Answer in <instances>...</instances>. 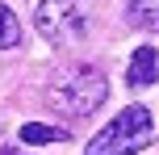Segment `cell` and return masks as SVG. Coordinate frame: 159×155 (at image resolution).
I'll list each match as a JSON object with an SVG mask.
<instances>
[{
	"label": "cell",
	"instance_id": "6da1fadb",
	"mask_svg": "<svg viewBox=\"0 0 159 155\" xmlns=\"http://www.w3.org/2000/svg\"><path fill=\"white\" fill-rule=\"evenodd\" d=\"M109 84L96 67H63L46 88V105L59 109L63 117H88L105 105Z\"/></svg>",
	"mask_w": 159,
	"mask_h": 155
},
{
	"label": "cell",
	"instance_id": "52a82bcc",
	"mask_svg": "<svg viewBox=\"0 0 159 155\" xmlns=\"http://www.w3.org/2000/svg\"><path fill=\"white\" fill-rule=\"evenodd\" d=\"M21 46V21L8 4H0V50H13Z\"/></svg>",
	"mask_w": 159,
	"mask_h": 155
},
{
	"label": "cell",
	"instance_id": "7a4b0ae2",
	"mask_svg": "<svg viewBox=\"0 0 159 155\" xmlns=\"http://www.w3.org/2000/svg\"><path fill=\"white\" fill-rule=\"evenodd\" d=\"M155 143V117L147 105H126L101 134L88 139L84 155H138Z\"/></svg>",
	"mask_w": 159,
	"mask_h": 155
},
{
	"label": "cell",
	"instance_id": "3957f363",
	"mask_svg": "<svg viewBox=\"0 0 159 155\" xmlns=\"http://www.w3.org/2000/svg\"><path fill=\"white\" fill-rule=\"evenodd\" d=\"M34 25L50 46H63V50L80 46L88 38V17L80 13L75 0H42L38 13H34Z\"/></svg>",
	"mask_w": 159,
	"mask_h": 155
},
{
	"label": "cell",
	"instance_id": "277c9868",
	"mask_svg": "<svg viewBox=\"0 0 159 155\" xmlns=\"http://www.w3.org/2000/svg\"><path fill=\"white\" fill-rule=\"evenodd\" d=\"M155 80H159V55H155V46H138L134 55H130L126 84L130 88H151Z\"/></svg>",
	"mask_w": 159,
	"mask_h": 155
},
{
	"label": "cell",
	"instance_id": "5b68a950",
	"mask_svg": "<svg viewBox=\"0 0 159 155\" xmlns=\"http://www.w3.org/2000/svg\"><path fill=\"white\" fill-rule=\"evenodd\" d=\"M71 134L63 130V126H46V122H25L21 126V143H30V147H46V143H67Z\"/></svg>",
	"mask_w": 159,
	"mask_h": 155
},
{
	"label": "cell",
	"instance_id": "ba28073f",
	"mask_svg": "<svg viewBox=\"0 0 159 155\" xmlns=\"http://www.w3.org/2000/svg\"><path fill=\"white\" fill-rule=\"evenodd\" d=\"M0 155H25V151H17V147H8V143H0Z\"/></svg>",
	"mask_w": 159,
	"mask_h": 155
},
{
	"label": "cell",
	"instance_id": "8992f818",
	"mask_svg": "<svg viewBox=\"0 0 159 155\" xmlns=\"http://www.w3.org/2000/svg\"><path fill=\"white\" fill-rule=\"evenodd\" d=\"M126 17L138 30H155L159 34V0H126Z\"/></svg>",
	"mask_w": 159,
	"mask_h": 155
}]
</instances>
